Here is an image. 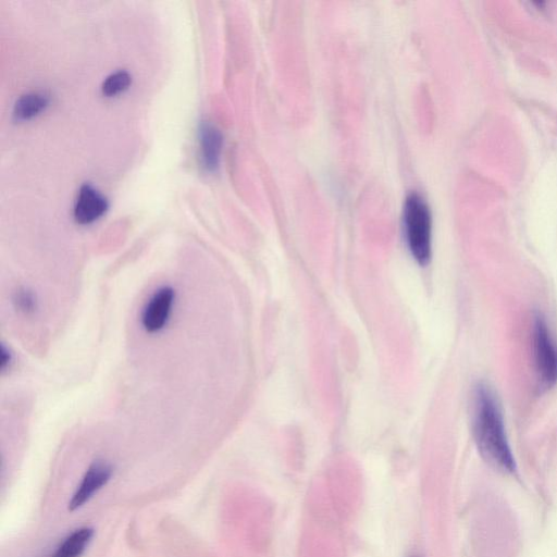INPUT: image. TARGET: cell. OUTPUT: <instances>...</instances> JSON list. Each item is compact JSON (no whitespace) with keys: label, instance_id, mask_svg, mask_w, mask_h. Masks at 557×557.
I'll use <instances>...</instances> for the list:
<instances>
[{"label":"cell","instance_id":"cell-6","mask_svg":"<svg viewBox=\"0 0 557 557\" xmlns=\"http://www.w3.org/2000/svg\"><path fill=\"white\" fill-rule=\"evenodd\" d=\"M107 208V199L95 187L84 184L77 195L74 218L81 224H88L99 219Z\"/></svg>","mask_w":557,"mask_h":557},{"label":"cell","instance_id":"cell-10","mask_svg":"<svg viewBox=\"0 0 557 557\" xmlns=\"http://www.w3.org/2000/svg\"><path fill=\"white\" fill-rule=\"evenodd\" d=\"M131 84V75L125 70H117L108 75L101 86L106 96H114L125 90Z\"/></svg>","mask_w":557,"mask_h":557},{"label":"cell","instance_id":"cell-11","mask_svg":"<svg viewBox=\"0 0 557 557\" xmlns=\"http://www.w3.org/2000/svg\"><path fill=\"white\" fill-rule=\"evenodd\" d=\"M16 302L18 307L24 311L33 310L34 308V297L27 290H20L16 295Z\"/></svg>","mask_w":557,"mask_h":557},{"label":"cell","instance_id":"cell-4","mask_svg":"<svg viewBox=\"0 0 557 557\" xmlns=\"http://www.w3.org/2000/svg\"><path fill=\"white\" fill-rule=\"evenodd\" d=\"M112 466L104 460L94 461L85 471L67 504L70 511H75L88 503L111 479Z\"/></svg>","mask_w":557,"mask_h":557},{"label":"cell","instance_id":"cell-8","mask_svg":"<svg viewBox=\"0 0 557 557\" xmlns=\"http://www.w3.org/2000/svg\"><path fill=\"white\" fill-rule=\"evenodd\" d=\"M94 529L82 527L72 531L49 557H81L94 537Z\"/></svg>","mask_w":557,"mask_h":557},{"label":"cell","instance_id":"cell-3","mask_svg":"<svg viewBox=\"0 0 557 557\" xmlns=\"http://www.w3.org/2000/svg\"><path fill=\"white\" fill-rule=\"evenodd\" d=\"M531 343L539 387L544 392L549 391L557 384V343L540 312L532 318Z\"/></svg>","mask_w":557,"mask_h":557},{"label":"cell","instance_id":"cell-9","mask_svg":"<svg viewBox=\"0 0 557 557\" xmlns=\"http://www.w3.org/2000/svg\"><path fill=\"white\" fill-rule=\"evenodd\" d=\"M49 102V98L42 92H27L21 96L14 103L13 116L16 120H28L41 112Z\"/></svg>","mask_w":557,"mask_h":557},{"label":"cell","instance_id":"cell-2","mask_svg":"<svg viewBox=\"0 0 557 557\" xmlns=\"http://www.w3.org/2000/svg\"><path fill=\"white\" fill-rule=\"evenodd\" d=\"M404 233L407 247L420 265H425L432 251V219L425 200L418 193H410L404 203Z\"/></svg>","mask_w":557,"mask_h":557},{"label":"cell","instance_id":"cell-1","mask_svg":"<svg viewBox=\"0 0 557 557\" xmlns=\"http://www.w3.org/2000/svg\"><path fill=\"white\" fill-rule=\"evenodd\" d=\"M472 433L482 457L495 468L512 473L516 461L506 434L500 405L494 391L478 383L472 394Z\"/></svg>","mask_w":557,"mask_h":557},{"label":"cell","instance_id":"cell-7","mask_svg":"<svg viewBox=\"0 0 557 557\" xmlns=\"http://www.w3.org/2000/svg\"><path fill=\"white\" fill-rule=\"evenodd\" d=\"M223 137L221 132L210 123H202L199 127V147L202 166L212 172L220 163Z\"/></svg>","mask_w":557,"mask_h":557},{"label":"cell","instance_id":"cell-5","mask_svg":"<svg viewBox=\"0 0 557 557\" xmlns=\"http://www.w3.org/2000/svg\"><path fill=\"white\" fill-rule=\"evenodd\" d=\"M175 293L170 286H163L156 290L144 308L141 323L147 332H158L166 324Z\"/></svg>","mask_w":557,"mask_h":557}]
</instances>
